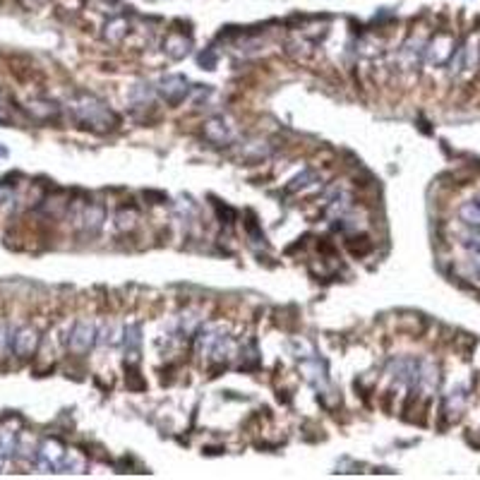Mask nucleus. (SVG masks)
Wrapping results in <instances>:
<instances>
[{
  "label": "nucleus",
  "mask_w": 480,
  "mask_h": 480,
  "mask_svg": "<svg viewBox=\"0 0 480 480\" xmlns=\"http://www.w3.org/2000/svg\"><path fill=\"white\" fill-rule=\"evenodd\" d=\"M461 219L469 226H473V229H480V202H466L461 207Z\"/></svg>",
  "instance_id": "obj_1"
}]
</instances>
